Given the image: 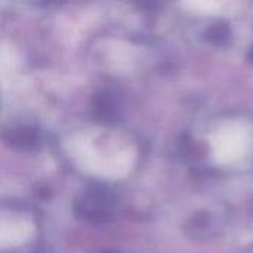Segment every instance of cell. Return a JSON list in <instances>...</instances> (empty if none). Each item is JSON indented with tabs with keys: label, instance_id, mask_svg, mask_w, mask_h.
<instances>
[{
	"label": "cell",
	"instance_id": "6da1fadb",
	"mask_svg": "<svg viewBox=\"0 0 253 253\" xmlns=\"http://www.w3.org/2000/svg\"><path fill=\"white\" fill-rule=\"evenodd\" d=\"M108 200H110L108 196L101 191H93V193L87 194L83 199V202H80L83 215L90 216L93 221L107 219V216L110 215V202Z\"/></svg>",
	"mask_w": 253,
	"mask_h": 253
}]
</instances>
